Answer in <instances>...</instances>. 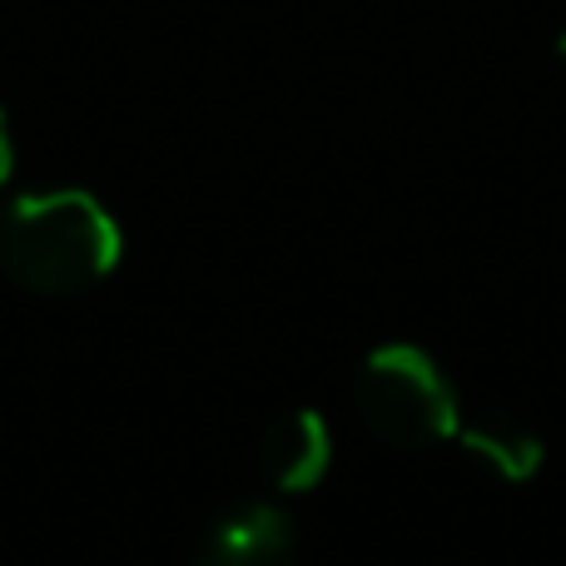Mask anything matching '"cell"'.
<instances>
[{"label": "cell", "mask_w": 566, "mask_h": 566, "mask_svg": "<svg viewBox=\"0 0 566 566\" xmlns=\"http://www.w3.org/2000/svg\"><path fill=\"white\" fill-rule=\"evenodd\" d=\"M125 259L115 214L85 189L20 195L0 209V274L35 298H70L105 283Z\"/></svg>", "instance_id": "obj_1"}, {"label": "cell", "mask_w": 566, "mask_h": 566, "mask_svg": "<svg viewBox=\"0 0 566 566\" xmlns=\"http://www.w3.org/2000/svg\"><path fill=\"white\" fill-rule=\"evenodd\" d=\"M353 408L392 452H428L458 432L462 398L418 343H382L358 363Z\"/></svg>", "instance_id": "obj_2"}, {"label": "cell", "mask_w": 566, "mask_h": 566, "mask_svg": "<svg viewBox=\"0 0 566 566\" xmlns=\"http://www.w3.org/2000/svg\"><path fill=\"white\" fill-rule=\"evenodd\" d=\"M298 522L264 497H239L219 507L195 537L189 566H293Z\"/></svg>", "instance_id": "obj_3"}, {"label": "cell", "mask_w": 566, "mask_h": 566, "mask_svg": "<svg viewBox=\"0 0 566 566\" xmlns=\"http://www.w3.org/2000/svg\"><path fill=\"white\" fill-rule=\"evenodd\" d=\"M254 468L279 497L313 492L333 468V428L313 408L279 412L254 442Z\"/></svg>", "instance_id": "obj_4"}, {"label": "cell", "mask_w": 566, "mask_h": 566, "mask_svg": "<svg viewBox=\"0 0 566 566\" xmlns=\"http://www.w3.org/2000/svg\"><path fill=\"white\" fill-rule=\"evenodd\" d=\"M452 438L462 442V452H468L472 462H482L492 478L512 482V488L532 482L547 468V442H542V432L532 428L527 418H517L512 408H497V402L462 408Z\"/></svg>", "instance_id": "obj_5"}, {"label": "cell", "mask_w": 566, "mask_h": 566, "mask_svg": "<svg viewBox=\"0 0 566 566\" xmlns=\"http://www.w3.org/2000/svg\"><path fill=\"white\" fill-rule=\"evenodd\" d=\"M15 175V139H10V125H6V109H0V189L10 185Z\"/></svg>", "instance_id": "obj_6"}, {"label": "cell", "mask_w": 566, "mask_h": 566, "mask_svg": "<svg viewBox=\"0 0 566 566\" xmlns=\"http://www.w3.org/2000/svg\"><path fill=\"white\" fill-rule=\"evenodd\" d=\"M557 50H562V60H566V35H562V45H557Z\"/></svg>", "instance_id": "obj_7"}]
</instances>
